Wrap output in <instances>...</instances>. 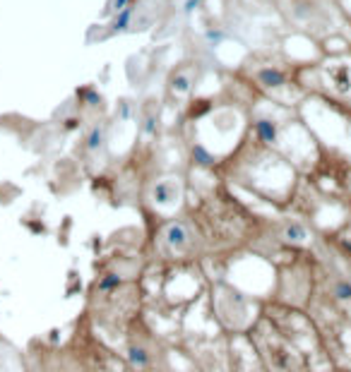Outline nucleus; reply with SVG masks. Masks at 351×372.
Wrapping results in <instances>:
<instances>
[{
	"instance_id": "nucleus-1",
	"label": "nucleus",
	"mask_w": 351,
	"mask_h": 372,
	"mask_svg": "<svg viewBox=\"0 0 351 372\" xmlns=\"http://www.w3.org/2000/svg\"><path fill=\"white\" fill-rule=\"evenodd\" d=\"M248 84L255 86L258 91L263 94H277V91H284L289 86H298L296 77H293L291 70L286 67H279V65H260L250 72L248 77Z\"/></svg>"
},
{
	"instance_id": "nucleus-11",
	"label": "nucleus",
	"mask_w": 351,
	"mask_h": 372,
	"mask_svg": "<svg viewBox=\"0 0 351 372\" xmlns=\"http://www.w3.org/2000/svg\"><path fill=\"white\" fill-rule=\"evenodd\" d=\"M85 146H87L89 151H99L101 146H104V127H99V125H94L91 130L87 132V140H85Z\"/></svg>"
},
{
	"instance_id": "nucleus-7",
	"label": "nucleus",
	"mask_w": 351,
	"mask_h": 372,
	"mask_svg": "<svg viewBox=\"0 0 351 372\" xmlns=\"http://www.w3.org/2000/svg\"><path fill=\"white\" fill-rule=\"evenodd\" d=\"M166 243L174 250H183L188 245V226L185 224H171L166 228Z\"/></svg>"
},
{
	"instance_id": "nucleus-10",
	"label": "nucleus",
	"mask_w": 351,
	"mask_h": 372,
	"mask_svg": "<svg viewBox=\"0 0 351 372\" xmlns=\"http://www.w3.org/2000/svg\"><path fill=\"white\" fill-rule=\"evenodd\" d=\"M128 360L135 368H147L149 365V353L145 351V346H128Z\"/></svg>"
},
{
	"instance_id": "nucleus-14",
	"label": "nucleus",
	"mask_w": 351,
	"mask_h": 372,
	"mask_svg": "<svg viewBox=\"0 0 351 372\" xmlns=\"http://www.w3.org/2000/svg\"><path fill=\"white\" fill-rule=\"evenodd\" d=\"M120 281H123V279H120L118 274H106V276L99 281V290H101V293H111V290H116V288L120 286Z\"/></svg>"
},
{
	"instance_id": "nucleus-15",
	"label": "nucleus",
	"mask_w": 351,
	"mask_h": 372,
	"mask_svg": "<svg viewBox=\"0 0 351 372\" xmlns=\"http://www.w3.org/2000/svg\"><path fill=\"white\" fill-rule=\"evenodd\" d=\"M334 295H337L339 300H351V284H347V281L334 284Z\"/></svg>"
},
{
	"instance_id": "nucleus-13",
	"label": "nucleus",
	"mask_w": 351,
	"mask_h": 372,
	"mask_svg": "<svg viewBox=\"0 0 351 372\" xmlns=\"http://www.w3.org/2000/svg\"><path fill=\"white\" fill-rule=\"evenodd\" d=\"M77 99H80L82 106H96V103H101V96H99L91 86H85L82 91H77Z\"/></svg>"
},
{
	"instance_id": "nucleus-16",
	"label": "nucleus",
	"mask_w": 351,
	"mask_h": 372,
	"mask_svg": "<svg viewBox=\"0 0 351 372\" xmlns=\"http://www.w3.org/2000/svg\"><path fill=\"white\" fill-rule=\"evenodd\" d=\"M156 127H159V115L147 113L145 115V132L147 135H156Z\"/></svg>"
},
{
	"instance_id": "nucleus-3",
	"label": "nucleus",
	"mask_w": 351,
	"mask_h": 372,
	"mask_svg": "<svg viewBox=\"0 0 351 372\" xmlns=\"http://www.w3.org/2000/svg\"><path fill=\"white\" fill-rule=\"evenodd\" d=\"M253 130H255V137L263 144H277L279 142V123L269 115H260L253 120Z\"/></svg>"
},
{
	"instance_id": "nucleus-9",
	"label": "nucleus",
	"mask_w": 351,
	"mask_h": 372,
	"mask_svg": "<svg viewBox=\"0 0 351 372\" xmlns=\"http://www.w3.org/2000/svg\"><path fill=\"white\" fill-rule=\"evenodd\" d=\"M193 161H195L197 166H202V168H212V166L217 164L214 154L207 149L205 144H195V146H193Z\"/></svg>"
},
{
	"instance_id": "nucleus-5",
	"label": "nucleus",
	"mask_w": 351,
	"mask_h": 372,
	"mask_svg": "<svg viewBox=\"0 0 351 372\" xmlns=\"http://www.w3.org/2000/svg\"><path fill=\"white\" fill-rule=\"evenodd\" d=\"M193 89V75L185 67H176L169 77V94L171 96H185Z\"/></svg>"
},
{
	"instance_id": "nucleus-12",
	"label": "nucleus",
	"mask_w": 351,
	"mask_h": 372,
	"mask_svg": "<svg viewBox=\"0 0 351 372\" xmlns=\"http://www.w3.org/2000/svg\"><path fill=\"white\" fill-rule=\"evenodd\" d=\"M284 235H286L289 240H293V243H298V240H306V238H308V230H306L303 224L291 221V224L286 226V230H284Z\"/></svg>"
},
{
	"instance_id": "nucleus-8",
	"label": "nucleus",
	"mask_w": 351,
	"mask_h": 372,
	"mask_svg": "<svg viewBox=\"0 0 351 372\" xmlns=\"http://www.w3.org/2000/svg\"><path fill=\"white\" fill-rule=\"evenodd\" d=\"M212 108H214V101H212V99H193V101L188 103L185 118H188V120H200V118L212 113Z\"/></svg>"
},
{
	"instance_id": "nucleus-2",
	"label": "nucleus",
	"mask_w": 351,
	"mask_h": 372,
	"mask_svg": "<svg viewBox=\"0 0 351 372\" xmlns=\"http://www.w3.org/2000/svg\"><path fill=\"white\" fill-rule=\"evenodd\" d=\"M327 77H329V84L337 94H347L351 91V65L347 62H339V56H337V62L327 67Z\"/></svg>"
},
{
	"instance_id": "nucleus-18",
	"label": "nucleus",
	"mask_w": 351,
	"mask_h": 372,
	"mask_svg": "<svg viewBox=\"0 0 351 372\" xmlns=\"http://www.w3.org/2000/svg\"><path fill=\"white\" fill-rule=\"evenodd\" d=\"M224 39H226V34H224L221 29H209V31H207V41H209L212 46H219Z\"/></svg>"
},
{
	"instance_id": "nucleus-19",
	"label": "nucleus",
	"mask_w": 351,
	"mask_h": 372,
	"mask_svg": "<svg viewBox=\"0 0 351 372\" xmlns=\"http://www.w3.org/2000/svg\"><path fill=\"white\" fill-rule=\"evenodd\" d=\"M200 2H202V0H185V5H183V12H185V15H190L193 10H197V7H200Z\"/></svg>"
},
{
	"instance_id": "nucleus-6",
	"label": "nucleus",
	"mask_w": 351,
	"mask_h": 372,
	"mask_svg": "<svg viewBox=\"0 0 351 372\" xmlns=\"http://www.w3.org/2000/svg\"><path fill=\"white\" fill-rule=\"evenodd\" d=\"M137 2L140 0H132L123 12H118V15H111V22H109V27L113 34H120V31H125V29L132 24V15H135V10H137Z\"/></svg>"
},
{
	"instance_id": "nucleus-17",
	"label": "nucleus",
	"mask_w": 351,
	"mask_h": 372,
	"mask_svg": "<svg viewBox=\"0 0 351 372\" xmlns=\"http://www.w3.org/2000/svg\"><path fill=\"white\" fill-rule=\"evenodd\" d=\"M130 2H132V0H111V2H109L106 15H118V12H123V10H125Z\"/></svg>"
},
{
	"instance_id": "nucleus-20",
	"label": "nucleus",
	"mask_w": 351,
	"mask_h": 372,
	"mask_svg": "<svg viewBox=\"0 0 351 372\" xmlns=\"http://www.w3.org/2000/svg\"><path fill=\"white\" fill-rule=\"evenodd\" d=\"M267 2H277V0H267Z\"/></svg>"
},
{
	"instance_id": "nucleus-4",
	"label": "nucleus",
	"mask_w": 351,
	"mask_h": 372,
	"mask_svg": "<svg viewBox=\"0 0 351 372\" xmlns=\"http://www.w3.org/2000/svg\"><path fill=\"white\" fill-rule=\"evenodd\" d=\"M152 197L156 204H161V207H171L178 202L180 197V185L178 183H171V180H161V183H156L154 187H152Z\"/></svg>"
}]
</instances>
